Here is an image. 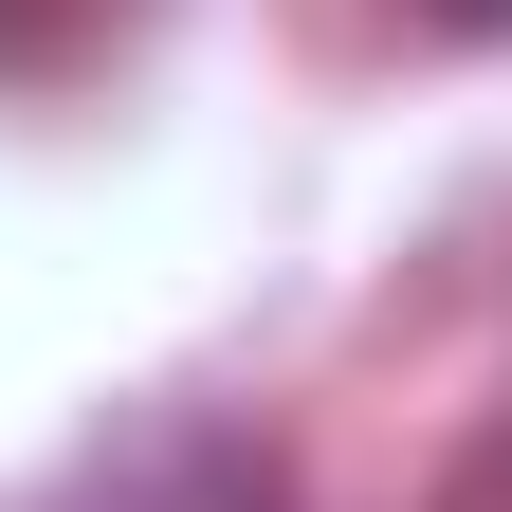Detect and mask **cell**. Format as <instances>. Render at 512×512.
Returning <instances> with one entry per match:
<instances>
[{
	"label": "cell",
	"mask_w": 512,
	"mask_h": 512,
	"mask_svg": "<svg viewBox=\"0 0 512 512\" xmlns=\"http://www.w3.org/2000/svg\"><path fill=\"white\" fill-rule=\"evenodd\" d=\"M92 37H110V0H0V92H55Z\"/></svg>",
	"instance_id": "obj_1"
},
{
	"label": "cell",
	"mask_w": 512,
	"mask_h": 512,
	"mask_svg": "<svg viewBox=\"0 0 512 512\" xmlns=\"http://www.w3.org/2000/svg\"><path fill=\"white\" fill-rule=\"evenodd\" d=\"M421 37H512V0H403Z\"/></svg>",
	"instance_id": "obj_2"
}]
</instances>
